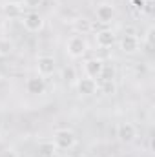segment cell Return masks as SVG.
Returning <instances> with one entry per match:
<instances>
[{"label":"cell","mask_w":155,"mask_h":157,"mask_svg":"<svg viewBox=\"0 0 155 157\" xmlns=\"http://www.w3.org/2000/svg\"><path fill=\"white\" fill-rule=\"evenodd\" d=\"M33 157H39V155H33Z\"/></svg>","instance_id":"484cf974"},{"label":"cell","mask_w":155,"mask_h":157,"mask_svg":"<svg viewBox=\"0 0 155 157\" xmlns=\"http://www.w3.org/2000/svg\"><path fill=\"white\" fill-rule=\"evenodd\" d=\"M66 51H68V55L71 59H80L88 51V42H86V39H82L80 35H73L66 42Z\"/></svg>","instance_id":"7a4b0ae2"},{"label":"cell","mask_w":155,"mask_h":157,"mask_svg":"<svg viewBox=\"0 0 155 157\" xmlns=\"http://www.w3.org/2000/svg\"><path fill=\"white\" fill-rule=\"evenodd\" d=\"M95 42H97L99 48L108 49V48H112L113 42H115V33H113L112 29H100V31L95 35Z\"/></svg>","instance_id":"30bf717a"},{"label":"cell","mask_w":155,"mask_h":157,"mask_svg":"<svg viewBox=\"0 0 155 157\" xmlns=\"http://www.w3.org/2000/svg\"><path fill=\"white\" fill-rule=\"evenodd\" d=\"M131 4H133V7H135L137 11H141V13H142V7H144V0H131Z\"/></svg>","instance_id":"603a6c76"},{"label":"cell","mask_w":155,"mask_h":157,"mask_svg":"<svg viewBox=\"0 0 155 157\" xmlns=\"http://www.w3.org/2000/svg\"><path fill=\"white\" fill-rule=\"evenodd\" d=\"M42 4H44V0H22V6H24V7H31V9L39 7Z\"/></svg>","instance_id":"ffe728a7"},{"label":"cell","mask_w":155,"mask_h":157,"mask_svg":"<svg viewBox=\"0 0 155 157\" xmlns=\"http://www.w3.org/2000/svg\"><path fill=\"white\" fill-rule=\"evenodd\" d=\"M22 24H24V28H26L28 31L35 33V31H40V29L44 28V18H42V15L35 13V11H31V13L24 15Z\"/></svg>","instance_id":"5b68a950"},{"label":"cell","mask_w":155,"mask_h":157,"mask_svg":"<svg viewBox=\"0 0 155 157\" xmlns=\"http://www.w3.org/2000/svg\"><path fill=\"white\" fill-rule=\"evenodd\" d=\"M2 28H4V20H0V29H2Z\"/></svg>","instance_id":"d4e9b609"},{"label":"cell","mask_w":155,"mask_h":157,"mask_svg":"<svg viewBox=\"0 0 155 157\" xmlns=\"http://www.w3.org/2000/svg\"><path fill=\"white\" fill-rule=\"evenodd\" d=\"M46 88H47L46 86V80H44V77H40V75L28 78V82H26V90L31 95H42L46 91Z\"/></svg>","instance_id":"ba28073f"},{"label":"cell","mask_w":155,"mask_h":157,"mask_svg":"<svg viewBox=\"0 0 155 157\" xmlns=\"http://www.w3.org/2000/svg\"><path fill=\"white\" fill-rule=\"evenodd\" d=\"M57 155V146L53 141H42L39 144V157H55Z\"/></svg>","instance_id":"4fadbf2b"},{"label":"cell","mask_w":155,"mask_h":157,"mask_svg":"<svg viewBox=\"0 0 155 157\" xmlns=\"http://www.w3.org/2000/svg\"><path fill=\"white\" fill-rule=\"evenodd\" d=\"M0 133H2V132H0Z\"/></svg>","instance_id":"83f0119b"},{"label":"cell","mask_w":155,"mask_h":157,"mask_svg":"<svg viewBox=\"0 0 155 157\" xmlns=\"http://www.w3.org/2000/svg\"><path fill=\"white\" fill-rule=\"evenodd\" d=\"M102 60L100 59H89V60H86V64H84V70H86V75L89 78H97L100 75V70H102Z\"/></svg>","instance_id":"7c38bea8"},{"label":"cell","mask_w":155,"mask_h":157,"mask_svg":"<svg viewBox=\"0 0 155 157\" xmlns=\"http://www.w3.org/2000/svg\"><path fill=\"white\" fill-rule=\"evenodd\" d=\"M95 17H97V20H99L102 26L112 24V20L115 18V7H113L112 4H100V6L95 9Z\"/></svg>","instance_id":"8992f818"},{"label":"cell","mask_w":155,"mask_h":157,"mask_svg":"<svg viewBox=\"0 0 155 157\" xmlns=\"http://www.w3.org/2000/svg\"><path fill=\"white\" fill-rule=\"evenodd\" d=\"M13 49H15V44H13L11 40L6 39V37H0V57H7V55H11Z\"/></svg>","instance_id":"e0dca14e"},{"label":"cell","mask_w":155,"mask_h":157,"mask_svg":"<svg viewBox=\"0 0 155 157\" xmlns=\"http://www.w3.org/2000/svg\"><path fill=\"white\" fill-rule=\"evenodd\" d=\"M2 13L9 20L11 18H18V17H22V4H18V2H6L2 6Z\"/></svg>","instance_id":"8fae6325"},{"label":"cell","mask_w":155,"mask_h":157,"mask_svg":"<svg viewBox=\"0 0 155 157\" xmlns=\"http://www.w3.org/2000/svg\"><path fill=\"white\" fill-rule=\"evenodd\" d=\"M153 33H155L153 28H148V29H146L144 40H146V46H148V48H152V46H153Z\"/></svg>","instance_id":"d6986e66"},{"label":"cell","mask_w":155,"mask_h":157,"mask_svg":"<svg viewBox=\"0 0 155 157\" xmlns=\"http://www.w3.org/2000/svg\"><path fill=\"white\" fill-rule=\"evenodd\" d=\"M4 157H17V152H15V150H7V154Z\"/></svg>","instance_id":"cb8c5ba5"},{"label":"cell","mask_w":155,"mask_h":157,"mask_svg":"<svg viewBox=\"0 0 155 157\" xmlns=\"http://www.w3.org/2000/svg\"><path fill=\"white\" fill-rule=\"evenodd\" d=\"M117 137L120 143H133L137 137V128L131 122H120L117 126Z\"/></svg>","instance_id":"277c9868"},{"label":"cell","mask_w":155,"mask_h":157,"mask_svg":"<svg viewBox=\"0 0 155 157\" xmlns=\"http://www.w3.org/2000/svg\"><path fill=\"white\" fill-rule=\"evenodd\" d=\"M53 144L57 146V150H70L77 144V137L71 130H57L53 133Z\"/></svg>","instance_id":"6da1fadb"},{"label":"cell","mask_w":155,"mask_h":157,"mask_svg":"<svg viewBox=\"0 0 155 157\" xmlns=\"http://www.w3.org/2000/svg\"><path fill=\"white\" fill-rule=\"evenodd\" d=\"M139 39L135 35H124L120 39V51L126 53V55H131V53H137L139 51Z\"/></svg>","instance_id":"9c48e42d"},{"label":"cell","mask_w":155,"mask_h":157,"mask_svg":"<svg viewBox=\"0 0 155 157\" xmlns=\"http://www.w3.org/2000/svg\"><path fill=\"white\" fill-rule=\"evenodd\" d=\"M142 13H146V15H152V13H153V0H144Z\"/></svg>","instance_id":"7402d4cb"},{"label":"cell","mask_w":155,"mask_h":157,"mask_svg":"<svg viewBox=\"0 0 155 157\" xmlns=\"http://www.w3.org/2000/svg\"><path fill=\"white\" fill-rule=\"evenodd\" d=\"M91 28H93V26H91V22H89L88 18H77V20H73V29L77 31L78 35H80V33H82V35H84V33H89Z\"/></svg>","instance_id":"9a60e30c"},{"label":"cell","mask_w":155,"mask_h":157,"mask_svg":"<svg viewBox=\"0 0 155 157\" xmlns=\"http://www.w3.org/2000/svg\"><path fill=\"white\" fill-rule=\"evenodd\" d=\"M55 68H57V62L51 55H40L37 59V71H39L40 77H49L55 73Z\"/></svg>","instance_id":"3957f363"},{"label":"cell","mask_w":155,"mask_h":157,"mask_svg":"<svg viewBox=\"0 0 155 157\" xmlns=\"http://www.w3.org/2000/svg\"><path fill=\"white\" fill-rule=\"evenodd\" d=\"M78 157H82V155H78Z\"/></svg>","instance_id":"4316f807"},{"label":"cell","mask_w":155,"mask_h":157,"mask_svg":"<svg viewBox=\"0 0 155 157\" xmlns=\"http://www.w3.org/2000/svg\"><path fill=\"white\" fill-rule=\"evenodd\" d=\"M75 84H77L78 95H82V97H89V95L97 93V80L95 78L84 77V78H78Z\"/></svg>","instance_id":"52a82bcc"},{"label":"cell","mask_w":155,"mask_h":157,"mask_svg":"<svg viewBox=\"0 0 155 157\" xmlns=\"http://www.w3.org/2000/svg\"><path fill=\"white\" fill-rule=\"evenodd\" d=\"M97 90L102 93V95H115L117 93V84L115 80H100L97 84Z\"/></svg>","instance_id":"5bb4252c"},{"label":"cell","mask_w":155,"mask_h":157,"mask_svg":"<svg viewBox=\"0 0 155 157\" xmlns=\"http://www.w3.org/2000/svg\"><path fill=\"white\" fill-rule=\"evenodd\" d=\"M133 70H135V73H137V75H144V73L148 71V66H146L144 62H137V64L133 66Z\"/></svg>","instance_id":"44dd1931"},{"label":"cell","mask_w":155,"mask_h":157,"mask_svg":"<svg viewBox=\"0 0 155 157\" xmlns=\"http://www.w3.org/2000/svg\"><path fill=\"white\" fill-rule=\"evenodd\" d=\"M99 78H100V80H113V78H115V66L110 64V62H104Z\"/></svg>","instance_id":"2e32d148"},{"label":"cell","mask_w":155,"mask_h":157,"mask_svg":"<svg viewBox=\"0 0 155 157\" xmlns=\"http://www.w3.org/2000/svg\"><path fill=\"white\" fill-rule=\"evenodd\" d=\"M62 78L66 80V82H70V84H75L78 78H77V71H75V68H71V66H68V68H64L62 70Z\"/></svg>","instance_id":"ac0fdd59"}]
</instances>
